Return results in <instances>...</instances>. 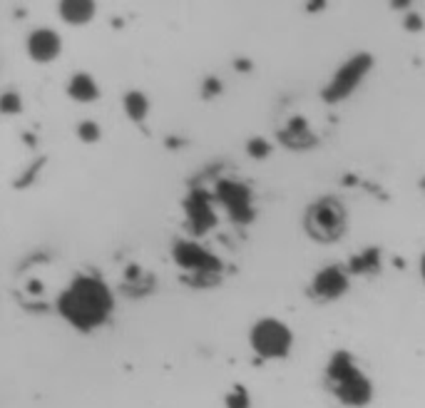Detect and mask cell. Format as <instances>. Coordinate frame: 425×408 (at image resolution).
<instances>
[{
	"label": "cell",
	"instance_id": "6da1fadb",
	"mask_svg": "<svg viewBox=\"0 0 425 408\" xmlns=\"http://www.w3.org/2000/svg\"><path fill=\"white\" fill-rule=\"evenodd\" d=\"M306 227L321 242H334L343 234L346 227V212L341 207V202L336 199H321L318 204H313L308 210Z\"/></svg>",
	"mask_w": 425,
	"mask_h": 408
}]
</instances>
